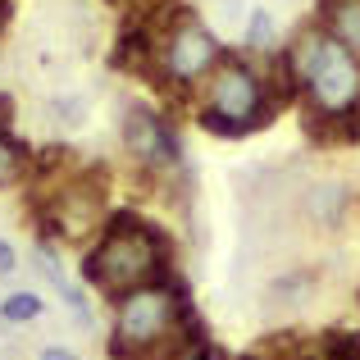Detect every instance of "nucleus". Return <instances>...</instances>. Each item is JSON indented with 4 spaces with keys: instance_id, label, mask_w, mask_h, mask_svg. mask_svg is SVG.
Returning <instances> with one entry per match:
<instances>
[{
    "instance_id": "nucleus-11",
    "label": "nucleus",
    "mask_w": 360,
    "mask_h": 360,
    "mask_svg": "<svg viewBox=\"0 0 360 360\" xmlns=\"http://www.w3.org/2000/svg\"><path fill=\"white\" fill-rule=\"evenodd\" d=\"M41 310H46V301L37 297V292H9V297L0 301V319H5V324H32Z\"/></svg>"
},
{
    "instance_id": "nucleus-15",
    "label": "nucleus",
    "mask_w": 360,
    "mask_h": 360,
    "mask_svg": "<svg viewBox=\"0 0 360 360\" xmlns=\"http://www.w3.org/2000/svg\"><path fill=\"white\" fill-rule=\"evenodd\" d=\"M214 14H219V23H246L251 9H246L242 0H214Z\"/></svg>"
},
{
    "instance_id": "nucleus-19",
    "label": "nucleus",
    "mask_w": 360,
    "mask_h": 360,
    "mask_svg": "<svg viewBox=\"0 0 360 360\" xmlns=\"http://www.w3.org/2000/svg\"><path fill=\"white\" fill-rule=\"evenodd\" d=\"M9 115H14V101L0 91V128H9Z\"/></svg>"
},
{
    "instance_id": "nucleus-3",
    "label": "nucleus",
    "mask_w": 360,
    "mask_h": 360,
    "mask_svg": "<svg viewBox=\"0 0 360 360\" xmlns=\"http://www.w3.org/2000/svg\"><path fill=\"white\" fill-rule=\"evenodd\" d=\"M201 87H205V96H201L196 119H201V128L214 132V137H246V132H255V128H269L274 110L283 105V101L274 96L269 78H264L246 55H224Z\"/></svg>"
},
{
    "instance_id": "nucleus-10",
    "label": "nucleus",
    "mask_w": 360,
    "mask_h": 360,
    "mask_svg": "<svg viewBox=\"0 0 360 360\" xmlns=\"http://www.w3.org/2000/svg\"><path fill=\"white\" fill-rule=\"evenodd\" d=\"M27 165H32L27 146H23V141H14L5 128H0V187H14L18 178L27 174Z\"/></svg>"
},
{
    "instance_id": "nucleus-2",
    "label": "nucleus",
    "mask_w": 360,
    "mask_h": 360,
    "mask_svg": "<svg viewBox=\"0 0 360 360\" xmlns=\"http://www.w3.org/2000/svg\"><path fill=\"white\" fill-rule=\"evenodd\" d=\"M82 278L96 283L105 297H123L132 288H146L169 278V242L155 224L119 210L101 224V242L82 255Z\"/></svg>"
},
{
    "instance_id": "nucleus-12",
    "label": "nucleus",
    "mask_w": 360,
    "mask_h": 360,
    "mask_svg": "<svg viewBox=\"0 0 360 360\" xmlns=\"http://www.w3.org/2000/svg\"><path fill=\"white\" fill-rule=\"evenodd\" d=\"M342 205H347V187H338V183H324L310 192V210H315L319 224H333L342 214Z\"/></svg>"
},
{
    "instance_id": "nucleus-6",
    "label": "nucleus",
    "mask_w": 360,
    "mask_h": 360,
    "mask_svg": "<svg viewBox=\"0 0 360 360\" xmlns=\"http://www.w3.org/2000/svg\"><path fill=\"white\" fill-rule=\"evenodd\" d=\"M123 150L146 169H165L178 160V137L165 123V115L150 105H128L123 110Z\"/></svg>"
},
{
    "instance_id": "nucleus-18",
    "label": "nucleus",
    "mask_w": 360,
    "mask_h": 360,
    "mask_svg": "<svg viewBox=\"0 0 360 360\" xmlns=\"http://www.w3.org/2000/svg\"><path fill=\"white\" fill-rule=\"evenodd\" d=\"M41 360H78V356L64 352V347H41Z\"/></svg>"
},
{
    "instance_id": "nucleus-1",
    "label": "nucleus",
    "mask_w": 360,
    "mask_h": 360,
    "mask_svg": "<svg viewBox=\"0 0 360 360\" xmlns=\"http://www.w3.org/2000/svg\"><path fill=\"white\" fill-rule=\"evenodd\" d=\"M288 64L297 96L306 105V128L315 137L342 141V123L360 105V55L342 46L324 23H306L278 55Z\"/></svg>"
},
{
    "instance_id": "nucleus-14",
    "label": "nucleus",
    "mask_w": 360,
    "mask_h": 360,
    "mask_svg": "<svg viewBox=\"0 0 360 360\" xmlns=\"http://www.w3.org/2000/svg\"><path fill=\"white\" fill-rule=\"evenodd\" d=\"M51 115H55V123H64V128H78L82 119H87V105L82 101H51Z\"/></svg>"
},
{
    "instance_id": "nucleus-13",
    "label": "nucleus",
    "mask_w": 360,
    "mask_h": 360,
    "mask_svg": "<svg viewBox=\"0 0 360 360\" xmlns=\"http://www.w3.org/2000/svg\"><path fill=\"white\" fill-rule=\"evenodd\" d=\"M324 356L328 360H360V333H328Z\"/></svg>"
},
{
    "instance_id": "nucleus-7",
    "label": "nucleus",
    "mask_w": 360,
    "mask_h": 360,
    "mask_svg": "<svg viewBox=\"0 0 360 360\" xmlns=\"http://www.w3.org/2000/svg\"><path fill=\"white\" fill-rule=\"evenodd\" d=\"M32 260H37V269L46 274V283H51L55 292L64 297V306L78 315V324H87L91 328V310H87V297H82L78 288L69 283V274H64V264H60V255H55V246L46 242V238H37V246H32Z\"/></svg>"
},
{
    "instance_id": "nucleus-4",
    "label": "nucleus",
    "mask_w": 360,
    "mask_h": 360,
    "mask_svg": "<svg viewBox=\"0 0 360 360\" xmlns=\"http://www.w3.org/2000/svg\"><path fill=\"white\" fill-rule=\"evenodd\" d=\"M115 301H119V310H115V338H110V356L115 360L150 356L169 338L183 342V319L192 306L183 301V288L174 283V274L146 283V288L123 292Z\"/></svg>"
},
{
    "instance_id": "nucleus-17",
    "label": "nucleus",
    "mask_w": 360,
    "mask_h": 360,
    "mask_svg": "<svg viewBox=\"0 0 360 360\" xmlns=\"http://www.w3.org/2000/svg\"><path fill=\"white\" fill-rule=\"evenodd\" d=\"M14 264H18V255H14V246H9L5 238H0V278H5V274H14Z\"/></svg>"
},
{
    "instance_id": "nucleus-5",
    "label": "nucleus",
    "mask_w": 360,
    "mask_h": 360,
    "mask_svg": "<svg viewBox=\"0 0 360 360\" xmlns=\"http://www.w3.org/2000/svg\"><path fill=\"white\" fill-rule=\"evenodd\" d=\"M224 60V46L192 9H174L169 23L155 32V78L165 87L192 91L196 82H205L214 73V64Z\"/></svg>"
},
{
    "instance_id": "nucleus-8",
    "label": "nucleus",
    "mask_w": 360,
    "mask_h": 360,
    "mask_svg": "<svg viewBox=\"0 0 360 360\" xmlns=\"http://www.w3.org/2000/svg\"><path fill=\"white\" fill-rule=\"evenodd\" d=\"M319 23L360 55V0H319Z\"/></svg>"
},
{
    "instance_id": "nucleus-9",
    "label": "nucleus",
    "mask_w": 360,
    "mask_h": 360,
    "mask_svg": "<svg viewBox=\"0 0 360 360\" xmlns=\"http://www.w3.org/2000/svg\"><path fill=\"white\" fill-rule=\"evenodd\" d=\"M242 46H246L251 55H274V51H278V27H274V14H269V9L255 5L251 14H246V23H242Z\"/></svg>"
},
{
    "instance_id": "nucleus-16",
    "label": "nucleus",
    "mask_w": 360,
    "mask_h": 360,
    "mask_svg": "<svg viewBox=\"0 0 360 360\" xmlns=\"http://www.w3.org/2000/svg\"><path fill=\"white\" fill-rule=\"evenodd\" d=\"M174 360H224V356L214 352L210 342H201V347H183V352H178Z\"/></svg>"
}]
</instances>
